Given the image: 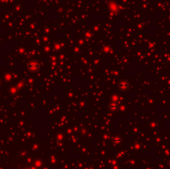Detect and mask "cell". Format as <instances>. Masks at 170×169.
I'll use <instances>...</instances> for the list:
<instances>
[]
</instances>
